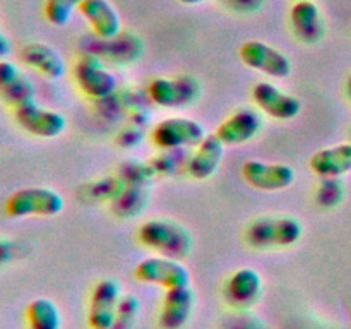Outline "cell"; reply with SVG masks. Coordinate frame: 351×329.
Listing matches in <instances>:
<instances>
[{"label": "cell", "instance_id": "obj_1", "mask_svg": "<svg viewBox=\"0 0 351 329\" xmlns=\"http://www.w3.org/2000/svg\"><path fill=\"white\" fill-rule=\"evenodd\" d=\"M137 239L158 256L184 259L192 250V235L184 225L167 218H153L139 226Z\"/></svg>", "mask_w": 351, "mask_h": 329}, {"label": "cell", "instance_id": "obj_2", "mask_svg": "<svg viewBox=\"0 0 351 329\" xmlns=\"http://www.w3.org/2000/svg\"><path fill=\"white\" fill-rule=\"evenodd\" d=\"M304 226L295 216H263L247 226L245 242L254 249H287L300 242Z\"/></svg>", "mask_w": 351, "mask_h": 329}, {"label": "cell", "instance_id": "obj_3", "mask_svg": "<svg viewBox=\"0 0 351 329\" xmlns=\"http://www.w3.org/2000/svg\"><path fill=\"white\" fill-rule=\"evenodd\" d=\"M64 211V197L50 187H23L12 192L5 201V212L10 218L27 216H57Z\"/></svg>", "mask_w": 351, "mask_h": 329}, {"label": "cell", "instance_id": "obj_4", "mask_svg": "<svg viewBox=\"0 0 351 329\" xmlns=\"http://www.w3.org/2000/svg\"><path fill=\"white\" fill-rule=\"evenodd\" d=\"M149 99L161 108H185L201 98L202 86L187 74L173 77H156L147 86Z\"/></svg>", "mask_w": 351, "mask_h": 329}, {"label": "cell", "instance_id": "obj_5", "mask_svg": "<svg viewBox=\"0 0 351 329\" xmlns=\"http://www.w3.org/2000/svg\"><path fill=\"white\" fill-rule=\"evenodd\" d=\"M134 276L141 283L156 284L165 290L189 287L191 271L180 259L167 256H151L141 260L134 269Z\"/></svg>", "mask_w": 351, "mask_h": 329}, {"label": "cell", "instance_id": "obj_6", "mask_svg": "<svg viewBox=\"0 0 351 329\" xmlns=\"http://www.w3.org/2000/svg\"><path fill=\"white\" fill-rule=\"evenodd\" d=\"M206 137L201 122L189 117H168L153 129V143L163 151H180L195 147Z\"/></svg>", "mask_w": 351, "mask_h": 329}, {"label": "cell", "instance_id": "obj_7", "mask_svg": "<svg viewBox=\"0 0 351 329\" xmlns=\"http://www.w3.org/2000/svg\"><path fill=\"white\" fill-rule=\"evenodd\" d=\"M14 119L24 132L41 139H53L64 134L67 119L60 112L38 105L36 99L14 108Z\"/></svg>", "mask_w": 351, "mask_h": 329}, {"label": "cell", "instance_id": "obj_8", "mask_svg": "<svg viewBox=\"0 0 351 329\" xmlns=\"http://www.w3.org/2000/svg\"><path fill=\"white\" fill-rule=\"evenodd\" d=\"M75 84L91 99H105L112 96L117 89V79L95 55H81L74 69Z\"/></svg>", "mask_w": 351, "mask_h": 329}, {"label": "cell", "instance_id": "obj_9", "mask_svg": "<svg viewBox=\"0 0 351 329\" xmlns=\"http://www.w3.org/2000/svg\"><path fill=\"white\" fill-rule=\"evenodd\" d=\"M239 55L243 65L273 79H285L291 74V62L287 53L264 41H245L240 47Z\"/></svg>", "mask_w": 351, "mask_h": 329}, {"label": "cell", "instance_id": "obj_10", "mask_svg": "<svg viewBox=\"0 0 351 329\" xmlns=\"http://www.w3.org/2000/svg\"><path fill=\"white\" fill-rule=\"evenodd\" d=\"M252 99L257 108L267 117L281 122H288L300 115L302 101L297 96L283 91L276 84L267 81L257 82L252 88Z\"/></svg>", "mask_w": 351, "mask_h": 329}, {"label": "cell", "instance_id": "obj_11", "mask_svg": "<svg viewBox=\"0 0 351 329\" xmlns=\"http://www.w3.org/2000/svg\"><path fill=\"white\" fill-rule=\"evenodd\" d=\"M242 177L250 187L264 192L285 191L295 182V170L287 163L249 160L242 164Z\"/></svg>", "mask_w": 351, "mask_h": 329}, {"label": "cell", "instance_id": "obj_12", "mask_svg": "<svg viewBox=\"0 0 351 329\" xmlns=\"http://www.w3.org/2000/svg\"><path fill=\"white\" fill-rule=\"evenodd\" d=\"M122 290L115 280H101L91 293L88 312V324L91 329H112L115 322Z\"/></svg>", "mask_w": 351, "mask_h": 329}, {"label": "cell", "instance_id": "obj_13", "mask_svg": "<svg viewBox=\"0 0 351 329\" xmlns=\"http://www.w3.org/2000/svg\"><path fill=\"white\" fill-rule=\"evenodd\" d=\"M263 129V117L257 110L239 108L232 115L226 117L216 129L215 136L225 146H239V144L250 143Z\"/></svg>", "mask_w": 351, "mask_h": 329}, {"label": "cell", "instance_id": "obj_14", "mask_svg": "<svg viewBox=\"0 0 351 329\" xmlns=\"http://www.w3.org/2000/svg\"><path fill=\"white\" fill-rule=\"evenodd\" d=\"M225 298L232 307L247 310L261 300L263 278L254 267H240L226 280Z\"/></svg>", "mask_w": 351, "mask_h": 329}, {"label": "cell", "instance_id": "obj_15", "mask_svg": "<svg viewBox=\"0 0 351 329\" xmlns=\"http://www.w3.org/2000/svg\"><path fill=\"white\" fill-rule=\"evenodd\" d=\"M195 305L194 290L189 287L167 290L163 298V305L160 310V328L161 329H182L191 319Z\"/></svg>", "mask_w": 351, "mask_h": 329}, {"label": "cell", "instance_id": "obj_16", "mask_svg": "<svg viewBox=\"0 0 351 329\" xmlns=\"http://www.w3.org/2000/svg\"><path fill=\"white\" fill-rule=\"evenodd\" d=\"M36 89L26 74L14 62L0 60V98L10 106L34 101Z\"/></svg>", "mask_w": 351, "mask_h": 329}, {"label": "cell", "instance_id": "obj_17", "mask_svg": "<svg viewBox=\"0 0 351 329\" xmlns=\"http://www.w3.org/2000/svg\"><path fill=\"white\" fill-rule=\"evenodd\" d=\"M223 156H225V144L215 134L206 136L201 144L195 146V151L185 163L187 173L194 180H208L218 171Z\"/></svg>", "mask_w": 351, "mask_h": 329}, {"label": "cell", "instance_id": "obj_18", "mask_svg": "<svg viewBox=\"0 0 351 329\" xmlns=\"http://www.w3.org/2000/svg\"><path fill=\"white\" fill-rule=\"evenodd\" d=\"M79 12L99 40L115 38L122 31V19L108 0H82Z\"/></svg>", "mask_w": 351, "mask_h": 329}, {"label": "cell", "instance_id": "obj_19", "mask_svg": "<svg viewBox=\"0 0 351 329\" xmlns=\"http://www.w3.org/2000/svg\"><path fill=\"white\" fill-rule=\"evenodd\" d=\"M290 23L295 36L304 43H317L324 36V23L317 3L312 0H297L290 9Z\"/></svg>", "mask_w": 351, "mask_h": 329}, {"label": "cell", "instance_id": "obj_20", "mask_svg": "<svg viewBox=\"0 0 351 329\" xmlns=\"http://www.w3.org/2000/svg\"><path fill=\"white\" fill-rule=\"evenodd\" d=\"M311 170L321 178H341L351 173V143L322 147L308 161Z\"/></svg>", "mask_w": 351, "mask_h": 329}, {"label": "cell", "instance_id": "obj_21", "mask_svg": "<svg viewBox=\"0 0 351 329\" xmlns=\"http://www.w3.org/2000/svg\"><path fill=\"white\" fill-rule=\"evenodd\" d=\"M21 60L48 79H60L65 74V60L58 50L41 41H33L23 47Z\"/></svg>", "mask_w": 351, "mask_h": 329}, {"label": "cell", "instance_id": "obj_22", "mask_svg": "<svg viewBox=\"0 0 351 329\" xmlns=\"http://www.w3.org/2000/svg\"><path fill=\"white\" fill-rule=\"evenodd\" d=\"M26 321L27 329H60V308L50 298H34L26 308Z\"/></svg>", "mask_w": 351, "mask_h": 329}, {"label": "cell", "instance_id": "obj_23", "mask_svg": "<svg viewBox=\"0 0 351 329\" xmlns=\"http://www.w3.org/2000/svg\"><path fill=\"white\" fill-rule=\"evenodd\" d=\"M147 201V191L143 187L141 182L137 184H130L127 187H122L119 194L115 195L113 201V209L119 216H134L139 215L144 209V204Z\"/></svg>", "mask_w": 351, "mask_h": 329}, {"label": "cell", "instance_id": "obj_24", "mask_svg": "<svg viewBox=\"0 0 351 329\" xmlns=\"http://www.w3.org/2000/svg\"><path fill=\"white\" fill-rule=\"evenodd\" d=\"M81 3L82 0H47L45 2V17L50 24L62 27L72 19Z\"/></svg>", "mask_w": 351, "mask_h": 329}, {"label": "cell", "instance_id": "obj_25", "mask_svg": "<svg viewBox=\"0 0 351 329\" xmlns=\"http://www.w3.org/2000/svg\"><path fill=\"white\" fill-rule=\"evenodd\" d=\"M139 307L141 305L137 297H134V295L122 297L112 329H132L136 324L137 314H139Z\"/></svg>", "mask_w": 351, "mask_h": 329}, {"label": "cell", "instance_id": "obj_26", "mask_svg": "<svg viewBox=\"0 0 351 329\" xmlns=\"http://www.w3.org/2000/svg\"><path fill=\"white\" fill-rule=\"evenodd\" d=\"M343 197V187L338 178H322L317 188V202L324 208L336 206Z\"/></svg>", "mask_w": 351, "mask_h": 329}, {"label": "cell", "instance_id": "obj_27", "mask_svg": "<svg viewBox=\"0 0 351 329\" xmlns=\"http://www.w3.org/2000/svg\"><path fill=\"white\" fill-rule=\"evenodd\" d=\"M10 50H12V45H10V40L7 38V34L0 29V60L9 57Z\"/></svg>", "mask_w": 351, "mask_h": 329}, {"label": "cell", "instance_id": "obj_28", "mask_svg": "<svg viewBox=\"0 0 351 329\" xmlns=\"http://www.w3.org/2000/svg\"><path fill=\"white\" fill-rule=\"evenodd\" d=\"M180 3H184V5H199V3L206 2V0H178Z\"/></svg>", "mask_w": 351, "mask_h": 329}]
</instances>
